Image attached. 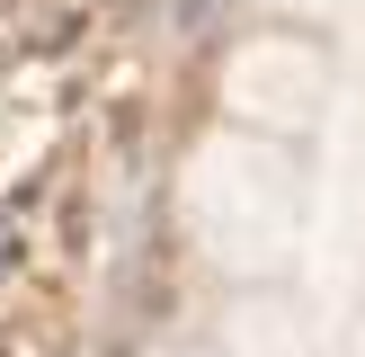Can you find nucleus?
Listing matches in <instances>:
<instances>
[{
	"mask_svg": "<svg viewBox=\"0 0 365 357\" xmlns=\"http://www.w3.org/2000/svg\"><path fill=\"white\" fill-rule=\"evenodd\" d=\"M187 223L205 241L214 268L232 277H267V268L294 259L303 232V178L277 143L259 134H214L205 152L187 161Z\"/></svg>",
	"mask_w": 365,
	"mask_h": 357,
	"instance_id": "nucleus-1",
	"label": "nucleus"
},
{
	"mask_svg": "<svg viewBox=\"0 0 365 357\" xmlns=\"http://www.w3.org/2000/svg\"><path fill=\"white\" fill-rule=\"evenodd\" d=\"M321 89H330V71H321V54L303 45V36H259V45H241L232 71H223L232 116H250V125H312Z\"/></svg>",
	"mask_w": 365,
	"mask_h": 357,
	"instance_id": "nucleus-2",
	"label": "nucleus"
},
{
	"mask_svg": "<svg viewBox=\"0 0 365 357\" xmlns=\"http://www.w3.org/2000/svg\"><path fill=\"white\" fill-rule=\"evenodd\" d=\"M232 357H312V321H303V303H285V295L232 303Z\"/></svg>",
	"mask_w": 365,
	"mask_h": 357,
	"instance_id": "nucleus-3",
	"label": "nucleus"
},
{
	"mask_svg": "<svg viewBox=\"0 0 365 357\" xmlns=\"http://www.w3.org/2000/svg\"><path fill=\"white\" fill-rule=\"evenodd\" d=\"M277 9H303V18H330L339 0H277Z\"/></svg>",
	"mask_w": 365,
	"mask_h": 357,
	"instance_id": "nucleus-4",
	"label": "nucleus"
},
{
	"mask_svg": "<svg viewBox=\"0 0 365 357\" xmlns=\"http://www.w3.org/2000/svg\"><path fill=\"white\" fill-rule=\"evenodd\" d=\"M356 357H365V331H356Z\"/></svg>",
	"mask_w": 365,
	"mask_h": 357,
	"instance_id": "nucleus-5",
	"label": "nucleus"
}]
</instances>
